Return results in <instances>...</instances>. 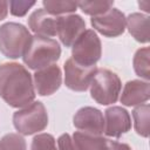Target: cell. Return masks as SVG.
<instances>
[{
	"label": "cell",
	"instance_id": "ffe728a7",
	"mask_svg": "<svg viewBox=\"0 0 150 150\" xmlns=\"http://www.w3.org/2000/svg\"><path fill=\"white\" fill-rule=\"evenodd\" d=\"M43 9L49 13L50 15H59V14H67L76 11L77 2L74 1H49L45 0L43 2Z\"/></svg>",
	"mask_w": 150,
	"mask_h": 150
},
{
	"label": "cell",
	"instance_id": "3957f363",
	"mask_svg": "<svg viewBox=\"0 0 150 150\" xmlns=\"http://www.w3.org/2000/svg\"><path fill=\"white\" fill-rule=\"evenodd\" d=\"M32 35L21 23L7 22L0 26V52L8 59L22 57Z\"/></svg>",
	"mask_w": 150,
	"mask_h": 150
},
{
	"label": "cell",
	"instance_id": "6da1fadb",
	"mask_svg": "<svg viewBox=\"0 0 150 150\" xmlns=\"http://www.w3.org/2000/svg\"><path fill=\"white\" fill-rule=\"evenodd\" d=\"M0 97L14 108H25L34 102L33 80L23 66L15 62L0 66Z\"/></svg>",
	"mask_w": 150,
	"mask_h": 150
},
{
	"label": "cell",
	"instance_id": "e0dca14e",
	"mask_svg": "<svg viewBox=\"0 0 150 150\" xmlns=\"http://www.w3.org/2000/svg\"><path fill=\"white\" fill-rule=\"evenodd\" d=\"M149 104L143 103L136 107L132 111V117L135 122V130L138 135L143 137L149 136Z\"/></svg>",
	"mask_w": 150,
	"mask_h": 150
},
{
	"label": "cell",
	"instance_id": "9c48e42d",
	"mask_svg": "<svg viewBox=\"0 0 150 150\" xmlns=\"http://www.w3.org/2000/svg\"><path fill=\"white\" fill-rule=\"evenodd\" d=\"M73 123L80 131L84 134L101 136L104 132V117L96 108H81L75 114Z\"/></svg>",
	"mask_w": 150,
	"mask_h": 150
},
{
	"label": "cell",
	"instance_id": "5bb4252c",
	"mask_svg": "<svg viewBox=\"0 0 150 150\" xmlns=\"http://www.w3.org/2000/svg\"><path fill=\"white\" fill-rule=\"evenodd\" d=\"M29 28L35 33V35H41L46 38L56 35V19L47 13L43 8L35 11L28 20Z\"/></svg>",
	"mask_w": 150,
	"mask_h": 150
},
{
	"label": "cell",
	"instance_id": "5b68a950",
	"mask_svg": "<svg viewBox=\"0 0 150 150\" xmlns=\"http://www.w3.org/2000/svg\"><path fill=\"white\" fill-rule=\"evenodd\" d=\"M13 124L19 134L33 135L42 131L48 124V114L41 102H32L13 115Z\"/></svg>",
	"mask_w": 150,
	"mask_h": 150
},
{
	"label": "cell",
	"instance_id": "d4e9b609",
	"mask_svg": "<svg viewBox=\"0 0 150 150\" xmlns=\"http://www.w3.org/2000/svg\"><path fill=\"white\" fill-rule=\"evenodd\" d=\"M103 150H131V148L125 143H118L116 141L105 139Z\"/></svg>",
	"mask_w": 150,
	"mask_h": 150
},
{
	"label": "cell",
	"instance_id": "cb8c5ba5",
	"mask_svg": "<svg viewBox=\"0 0 150 150\" xmlns=\"http://www.w3.org/2000/svg\"><path fill=\"white\" fill-rule=\"evenodd\" d=\"M57 144H59V150H77L73 143L71 137L68 134L61 135L57 139Z\"/></svg>",
	"mask_w": 150,
	"mask_h": 150
},
{
	"label": "cell",
	"instance_id": "4316f807",
	"mask_svg": "<svg viewBox=\"0 0 150 150\" xmlns=\"http://www.w3.org/2000/svg\"><path fill=\"white\" fill-rule=\"evenodd\" d=\"M139 7L143 9V11H145L146 13L150 11V1H148V0H145V1H139Z\"/></svg>",
	"mask_w": 150,
	"mask_h": 150
},
{
	"label": "cell",
	"instance_id": "4fadbf2b",
	"mask_svg": "<svg viewBox=\"0 0 150 150\" xmlns=\"http://www.w3.org/2000/svg\"><path fill=\"white\" fill-rule=\"evenodd\" d=\"M150 97V87L149 82L144 81H129L125 83L122 95H121V102L124 105L134 107L145 103Z\"/></svg>",
	"mask_w": 150,
	"mask_h": 150
},
{
	"label": "cell",
	"instance_id": "9a60e30c",
	"mask_svg": "<svg viewBox=\"0 0 150 150\" xmlns=\"http://www.w3.org/2000/svg\"><path fill=\"white\" fill-rule=\"evenodd\" d=\"M149 16L141 13H132L127 19V27L129 29V33L138 42L146 43L149 41Z\"/></svg>",
	"mask_w": 150,
	"mask_h": 150
},
{
	"label": "cell",
	"instance_id": "ba28073f",
	"mask_svg": "<svg viewBox=\"0 0 150 150\" xmlns=\"http://www.w3.org/2000/svg\"><path fill=\"white\" fill-rule=\"evenodd\" d=\"M91 26L108 38L121 35L127 27V19L124 14L117 8H111L100 16L91 18Z\"/></svg>",
	"mask_w": 150,
	"mask_h": 150
},
{
	"label": "cell",
	"instance_id": "603a6c76",
	"mask_svg": "<svg viewBox=\"0 0 150 150\" xmlns=\"http://www.w3.org/2000/svg\"><path fill=\"white\" fill-rule=\"evenodd\" d=\"M11 13L15 16H23L34 5L35 1H11L8 2Z\"/></svg>",
	"mask_w": 150,
	"mask_h": 150
},
{
	"label": "cell",
	"instance_id": "8992f818",
	"mask_svg": "<svg viewBox=\"0 0 150 150\" xmlns=\"http://www.w3.org/2000/svg\"><path fill=\"white\" fill-rule=\"evenodd\" d=\"M102 53L101 41L97 34L91 29H86L73 43V60L86 67L95 66Z\"/></svg>",
	"mask_w": 150,
	"mask_h": 150
},
{
	"label": "cell",
	"instance_id": "30bf717a",
	"mask_svg": "<svg viewBox=\"0 0 150 150\" xmlns=\"http://www.w3.org/2000/svg\"><path fill=\"white\" fill-rule=\"evenodd\" d=\"M86 30V22L80 15L68 14L56 18V35L66 47L73 46L76 39Z\"/></svg>",
	"mask_w": 150,
	"mask_h": 150
},
{
	"label": "cell",
	"instance_id": "7402d4cb",
	"mask_svg": "<svg viewBox=\"0 0 150 150\" xmlns=\"http://www.w3.org/2000/svg\"><path fill=\"white\" fill-rule=\"evenodd\" d=\"M30 150H57V148L52 135L40 134L33 138Z\"/></svg>",
	"mask_w": 150,
	"mask_h": 150
},
{
	"label": "cell",
	"instance_id": "ac0fdd59",
	"mask_svg": "<svg viewBox=\"0 0 150 150\" xmlns=\"http://www.w3.org/2000/svg\"><path fill=\"white\" fill-rule=\"evenodd\" d=\"M149 56H150V49L149 47L141 48L136 52L134 56V69L136 74L146 81L150 79V63H149Z\"/></svg>",
	"mask_w": 150,
	"mask_h": 150
},
{
	"label": "cell",
	"instance_id": "484cf974",
	"mask_svg": "<svg viewBox=\"0 0 150 150\" xmlns=\"http://www.w3.org/2000/svg\"><path fill=\"white\" fill-rule=\"evenodd\" d=\"M8 2L7 1H0V20L5 19L8 12Z\"/></svg>",
	"mask_w": 150,
	"mask_h": 150
},
{
	"label": "cell",
	"instance_id": "2e32d148",
	"mask_svg": "<svg viewBox=\"0 0 150 150\" xmlns=\"http://www.w3.org/2000/svg\"><path fill=\"white\" fill-rule=\"evenodd\" d=\"M73 143L77 150H103L105 138L76 131L73 137Z\"/></svg>",
	"mask_w": 150,
	"mask_h": 150
},
{
	"label": "cell",
	"instance_id": "277c9868",
	"mask_svg": "<svg viewBox=\"0 0 150 150\" xmlns=\"http://www.w3.org/2000/svg\"><path fill=\"white\" fill-rule=\"evenodd\" d=\"M91 97L102 105L112 104L118 100L121 94V80L109 69H96L90 83Z\"/></svg>",
	"mask_w": 150,
	"mask_h": 150
},
{
	"label": "cell",
	"instance_id": "8fae6325",
	"mask_svg": "<svg viewBox=\"0 0 150 150\" xmlns=\"http://www.w3.org/2000/svg\"><path fill=\"white\" fill-rule=\"evenodd\" d=\"M131 128L129 112L121 107H110L104 112V132L109 137H120Z\"/></svg>",
	"mask_w": 150,
	"mask_h": 150
},
{
	"label": "cell",
	"instance_id": "7c38bea8",
	"mask_svg": "<svg viewBox=\"0 0 150 150\" xmlns=\"http://www.w3.org/2000/svg\"><path fill=\"white\" fill-rule=\"evenodd\" d=\"M62 74L56 64L39 69L34 74V87L39 95L48 96L54 94L61 86Z\"/></svg>",
	"mask_w": 150,
	"mask_h": 150
},
{
	"label": "cell",
	"instance_id": "52a82bcc",
	"mask_svg": "<svg viewBox=\"0 0 150 150\" xmlns=\"http://www.w3.org/2000/svg\"><path fill=\"white\" fill-rule=\"evenodd\" d=\"M96 69L95 66H81L73 59H69L64 63V83L74 91H84L90 86Z\"/></svg>",
	"mask_w": 150,
	"mask_h": 150
},
{
	"label": "cell",
	"instance_id": "7a4b0ae2",
	"mask_svg": "<svg viewBox=\"0 0 150 150\" xmlns=\"http://www.w3.org/2000/svg\"><path fill=\"white\" fill-rule=\"evenodd\" d=\"M60 55L61 48L56 40L34 35L32 36L22 59L28 68L39 70L54 64V62L60 59Z\"/></svg>",
	"mask_w": 150,
	"mask_h": 150
},
{
	"label": "cell",
	"instance_id": "d6986e66",
	"mask_svg": "<svg viewBox=\"0 0 150 150\" xmlns=\"http://www.w3.org/2000/svg\"><path fill=\"white\" fill-rule=\"evenodd\" d=\"M112 1H81L77 2V7L82 9L83 13L94 16H100L112 8Z\"/></svg>",
	"mask_w": 150,
	"mask_h": 150
},
{
	"label": "cell",
	"instance_id": "44dd1931",
	"mask_svg": "<svg viewBox=\"0 0 150 150\" xmlns=\"http://www.w3.org/2000/svg\"><path fill=\"white\" fill-rule=\"evenodd\" d=\"M0 150H26V142L19 134H7L0 139Z\"/></svg>",
	"mask_w": 150,
	"mask_h": 150
}]
</instances>
